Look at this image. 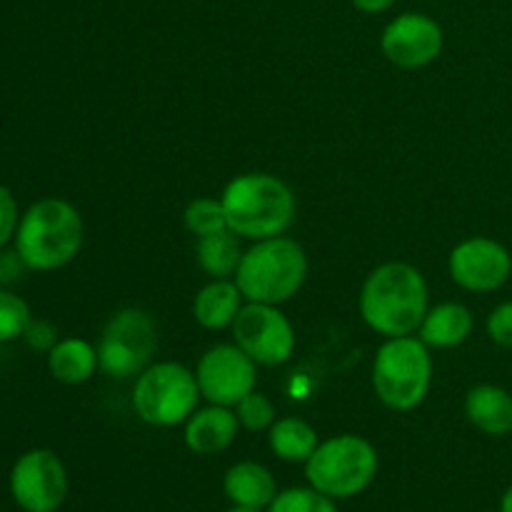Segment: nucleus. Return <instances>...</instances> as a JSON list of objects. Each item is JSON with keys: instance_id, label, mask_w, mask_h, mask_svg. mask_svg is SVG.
Returning <instances> with one entry per match:
<instances>
[{"instance_id": "f257e3e1", "label": "nucleus", "mask_w": 512, "mask_h": 512, "mask_svg": "<svg viewBox=\"0 0 512 512\" xmlns=\"http://www.w3.org/2000/svg\"><path fill=\"white\" fill-rule=\"evenodd\" d=\"M360 315L383 338L415 335L428 315V283L415 265L383 263L365 278L358 298Z\"/></svg>"}, {"instance_id": "f03ea898", "label": "nucleus", "mask_w": 512, "mask_h": 512, "mask_svg": "<svg viewBox=\"0 0 512 512\" xmlns=\"http://www.w3.org/2000/svg\"><path fill=\"white\" fill-rule=\"evenodd\" d=\"M220 203L228 218V228L243 240L285 235L295 223V195L278 175H238L225 185Z\"/></svg>"}, {"instance_id": "7ed1b4c3", "label": "nucleus", "mask_w": 512, "mask_h": 512, "mask_svg": "<svg viewBox=\"0 0 512 512\" xmlns=\"http://www.w3.org/2000/svg\"><path fill=\"white\" fill-rule=\"evenodd\" d=\"M83 233V218L73 203L63 198H43L20 213L13 243L28 270L50 273L75 260L83 248Z\"/></svg>"}, {"instance_id": "20e7f679", "label": "nucleus", "mask_w": 512, "mask_h": 512, "mask_svg": "<svg viewBox=\"0 0 512 512\" xmlns=\"http://www.w3.org/2000/svg\"><path fill=\"white\" fill-rule=\"evenodd\" d=\"M308 278V255L303 245L285 235L255 240L243 253L235 285L245 303L283 305L300 293Z\"/></svg>"}, {"instance_id": "39448f33", "label": "nucleus", "mask_w": 512, "mask_h": 512, "mask_svg": "<svg viewBox=\"0 0 512 512\" xmlns=\"http://www.w3.org/2000/svg\"><path fill=\"white\" fill-rule=\"evenodd\" d=\"M373 390L380 403L398 413L415 410L425 400L433 380V355L415 335L385 338L373 358Z\"/></svg>"}, {"instance_id": "423d86ee", "label": "nucleus", "mask_w": 512, "mask_h": 512, "mask_svg": "<svg viewBox=\"0 0 512 512\" xmlns=\"http://www.w3.org/2000/svg\"><path fill=\"white\" fill-rule=\"evenodd\" d=\"M380 468L378 450L360 435L323 440L305 463V480L333 500H348L370 488Z\"/></svg>"}, {"instance_id": "0eeeda50", "label": "nucleus", "mask_w": 512, "mask_h": 512, "mask_svg": "<svg viewBox=\"0 0 512 512\" xmlns=\"http://www.w3.org/2000/svg\"><path fill=\"white\" fill-rule=\"evenodd\" d=\"M200 398L203 395H200L195 370H188L175 360L148 365L133 385L135 413L143 423L155 425V428L185 425V420L198 410Z\"/></svg>"}, {"instance_id": "6e6552de", "label": "nucleus", "mask_w": 512, "mask_h": 512, "mask_svg": "<svg viewBox=\"0 0 512 512\" xmlns=\"http://www.w3.org/2000/svg\"><path fill=\"white\" fill-rule=\"evenodd\" d=\"M158 353V325L140 308H123L105 323L98 340V365L108 378H138Z\"/></svg>"}, {"instance_id": "1a4fd4ad", "label": "nucleus", "mask_w": 512, "mask_h": 512, "mask_svg": "<svg viewBox=\"0 0 512 512\" xmlns=\"http://www.w3.org/2000/svg\"><path fill=\"white\" fill-rule=\"evenodd\" d=\"M8 488L23 512H58L68 498V470L58 453L33 448L13 463Z\"/></svg>"}, {"instance_id": "9d476101", "label": "nucleus", "mask_w": 512, "mask_h": 512, "mask_svg": "<svg viewBox=\"0 0 512 512\" xmlns=\"http://www.w3.org/2000/svg\"><path fill=\"white\" fill-rule=\"evenodd\" d=\"M233 340L258 365H283L295 353V328L280 305L245 303L233 323Z\"/></svg>"}, {"instance_id": "9b49d317", "label": "nucleus", "mask_w": 512, "mask_h": 512, "mask_svg": "<svg viewBox=\"0 0 512 512\" xmlns=\"http://www.w3.org/2000/svg\"><path fill=\"white\" fill-rule=\"evenodd\" d=\"M195 378L210 405L235 408L258 385V363L235 343H220L200 355Z\"/></svg>"}, {"instance_id": "f8f14e48", "label": "nucleus", "mask_w": 512, "mask_h": 512, "mask_svg": "<svg viewBox=\"0 0 512 512\" xmlns=\"http://www.w3.org/2000/svg\"><path fill=\"white\" fill-rule=\"evenodd\" d=\"M448 273L468 293H495L512 275V255L503 243L485 235L463 240L448 258Z\"/></svg>"}, {"instance_id": "ddd939ff", "label": "nucleus", "mask_w": 512, "mask_h": 512, "mask_svg": "<svg viewBox=\"0 0 512 512\" xmlns=\"http://www.w3.org/2000/svg\"><path fill=\"white\" fill-rule=\"evenodd\" d=\"M443 28L425 13H403L385 25L380 50L393 65L418 70L435 63L443 53Z\"/></svg>"}, {"instance_id": "4468645a", "label": "nucleus", "mask_w": 512, "mask_h": 512, "mask_svg": "<svg viewBox=\"0 0 512 512\" xmlns=\"http://www.w3.org/2000/svg\"><path fill=\"white\" fill-rule=\"evenodd\" d=\"M238 415L225 405H210L200 408L185 420V445L195 455H218L233 445L238 438Z\"/></svg>"}, {"instance_id": "2eb2a0df", "label": "nucleus", "mask_w": 512, "mask_h": 512, "mask_svg": "<svg viewBox=\"0 0 512 512\" xmlns=\"http://www.w3.org/2000/svg\"><path fill=\"white\" fill-rule=\"evenodd\" d=\"M223 490L225 498L233 505L255 510L270 508L275 495L280 493L273 473L255 460H240V463L230 465L223 478Z\"/></svg>"}, {"instance_id": "dca6fc26", "label": "nucleus", "mask_w": 512, "mask_h": 512, "mask_svg": "<svg viewBox=\"0 0 512 512\" xmlns=\"http://www.w3.org/2000/svg\"><path fill=\"white\" fill-rule=\"evenodd\" d=\"M465 418L480 433L503 438L512 433V393L493 383H480L465 395Z\"/></svg>"}, {"instance_id": "f3484780", "label": "nucleus", "mask_w": 512, "mask_h": 512, "mask_svg": "<svg viewBox=\"0 0 512 512\" xmlns=\"http://www.w3.org/2000/svg\"><path fill=\"white\" fill-rule=\"evenodd\" d=\"M243 300V293L233 278L210 280L208 285L198 290L193 300L195 323L203 325L205 330L233 328L235 318L243 308Z\"/></svg>"}, {"instance_id": "a211bd4d", "label": "nucleus", "mask_w": 512, "mask_h": 512, "mask_svg": "<svg viewBox=\"0 0 512 512\" xmlns=\"http://www.w3.org/2000/svg\"><path fill=\"white\" fill-rule=\"evenodd\" d=\"M475 318L463 303H440L428 310L418 335L428 348H458L473 335Z\"/></svg>"}, {"instance_id": "6ab92c4d", "label": "nucleus", "mask_w": 512, "mask_h": 512, "mask_svg": "<svg viewBox=\"0 0 512 512\" xmlns=\"http://www.w3.org/2000/svg\"><path fill=\"white\" fill-rule=\"evenodd\" d=\"M48 370L63 385L88 383L100 370L98 348L83 338H60L48 353Z\"/></svg>"}, {"instance_id": "aec40b11", "label": "nucleus", "mask_w": 512, "mask_h": 512, "mask_svg": "<svg viewBox=\"0 0 512 512\" xmlns=\"http://www.w3.org/2000/svg\"><path fill=\"white\" fill-rule=\"evenodd\" d=\"M268 445L275 458L285 463H308L320 445L313 425L303 418H278L268 430Z\"/></svg>"}, {"instance_id": "412c9836", "label": "nucleus", "mask_w": 512, "mask_h": 512, "mask_svg": "<svg viewBox=\"0 0 512 512\" xmlns=\"http://www.w3.org/2000/svg\"><path fill=\"white\" fill-rule=\"evenodd\" d=\"M240 235L233 230H220L215 235H205L198 238V248H195V258H198L200 270L210 275V280L220 278H235L238 265L243 260L245 250L240 248Z\"/></svg>"}, {"instance_id": "4be33fe9", "label": "nucleus", "mask_w": 512, "mask_h": 512, "mask_svg": "<svg viewBox=\"0 0 512 512\" xmlns=\"http://www.w3.org/2000/svg\"><path fill=\"white\" fill-rule=\"evenodd\" d=\"M185 228L195 235V238H205V235H215L220 230H228V218L220 198H195L193 203L185 208L183 213Z\"/></svg>"}, {"instance_id": "5701e85b", "label": "nucleus", "mask_w": 512, "mask_h": 512, "mask_svg": "<svg viewBox=\"0 0 512 512\" xmlns=\"http://www.w3.org/2000/svg\"><path fill=\"white\" fill-rule=\"evenodd\" d=\"M30 320H33L30 305L13 290L0 288V345L23 338Z\"/></svg>"}, {"instance_id": "b1692460", "label": "nucleus", "mask_w": 512, "mask_h": 512, "mask_svg": "<svg viewBox=\"0 0 512 512\" xmlns=\"http://www.w3.org/2000/svg\"><path fill=\"white\" fill-rule=\"evenodd\" d=\"M268 512H338V505L333 498L308 485V488L280 490Z\"/></svg>"}, {"instance_id": "393cba45", "label": "nucleus", "mask_w": 512, "mask_h": 512, "mask_svg": "<svg viewBox=\"0 0 512 512\" xmlns=\"http://www.w3.org/2000/svg\"><path fill=\"white\" fill-rule=\"evenodd\" d=\"M233 410L235 415H238L240 428L250 430V433H263V430H270V425L278 420L273 400H270L265 393H258V390L245 395Z\"/></svg>"}, {"instance_id": "a878e982", "label": "nucleus", "mask_w": 512, "mask_h": 512, "mask_svg": "<svg viewBox=\"0 0 512 512\" xmlns=\"http://www.w3.org/2000/svg\"><path fill=\"white\" fill-rule=\"evenodd\" d=\"M485 330H488V338L495 345L512 350V300H505L498 308H493V313L488 315V323H485Z\"/></svg>"}, {"instance_id": "bb28decb", "label": "nucleus", "mask_w": 512, "mask_h": 512, "mask_svg": "<svg viewBox=\"0 0 512 512\" xmlns=\"http://www.w3.org/2000/svg\"><path fill=\"white\" fill-rule=\"evenodd\" d=\"M20 223V210L15 203V195L10 188L0 185V248H8L10 240H15Z\"/></svg>"}, {"instance_id": "cd10ccee", "label": "nucleus", "mask_w": 512, "mask_h": 512, "mask_svg": "<svg viewBox=\"0 0 512 512\" xmlns=\"http://www.w3.org/2000/svg\"><path fill=\"white\" fill-rule=\"evenodd\" d=\"M23 340L28 343V348H33L35 353H45L48 355L50 350L55 348V343H58V330L53 328V325L48 323V320H30L28 330H25Z\"/></svg>"}, {"instance_id": "c85d7f7f", "label": "nucleus", "mask_w": 512, "mask_h": 512, "mask_svg": "<svg viewBox=\"0 0 512 512\" xmlns=\"http://www.w3.org/2000/svg\"><path fill=\"white\" fill-rule=\"evenodd\" d=\"M25 270H28V265L23 263L18 250L0 248V288H8L15 280H20V275H23Z\"/></svg>"}, {"instance_id": "c756f323", "label": "nucleus", "mask_w": 512, "mask_h": 512, "mask_svg": "<svg viewBox=\"0 0 512 512\" xmlns=\"http://www.w3.org/2000/svg\"><path fill=\"white\" fill-rule=\"evenodd\" d=\"M395 0H353V5L363 13H385V10L393 8Z\"/></svg>"}, {"instance_id": "7c9ffc66", "label": "nucleus", "mask_w": 512, "mask_h": 512, "mask_svg": "<svg viewBox=\"0 0 512 512\" xmlns=\"http://www.w3.org/2000/svg\"><path fill=\"white\" fill-rule=\"evenodd\" d=\"M500 512H512V485L503 493V500H500Z\"/></svg>"}, {"instance_id": "2f4dec72", "label": "nucleus", "mask_w": 512, "mask_h": 512, "mask_svg": "<svg viewBox=\"0 0 512 512\" xmlns=\"http://www.w3.org/2000/svg\"><path fill=\"white\" fill-rule=\"evenodd\" d=\"M225 512H263V510H255V508H240V505H233V508L225 510Z\"/></svg>"}]
</instances>
